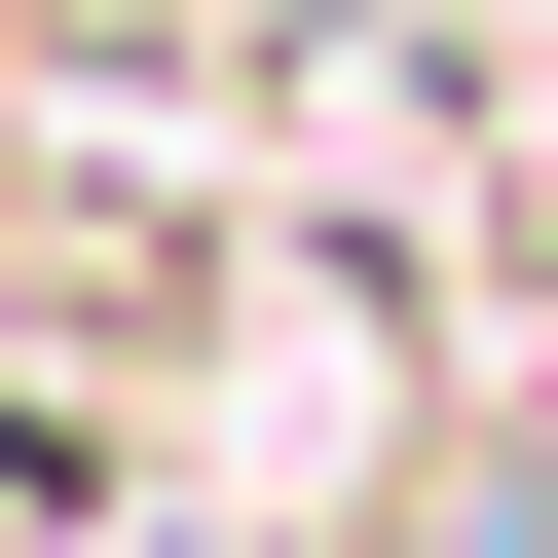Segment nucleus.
Segmentation results:
<instances>
[{"mask_svg": "<svg viewBox=\"0 0 558 558\" xmlns=\"http://www.w3.org/2000/svg\"><path fill=\"white\" fill-rule=\"evenodd\" d=\"M38 521H75V447H38V410H0V558H38Z\"/></svg>", "mask_w": 558, "mask_h": 558, "instance_id": "f257e3e1", "label": "nucleus"}]
</instances>
